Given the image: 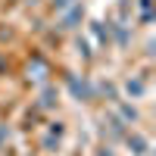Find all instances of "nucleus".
Wrapping results in <instances>:
<instances>
[{"mask_svg": "<svg viewBox=\"0 0 156 156\" xmlns=\"http://www.w3.org/2000/svg\"><path fill=\"white\" fill-rule=\"evenodd\" d=\"M69 3H72V0H53V6H56V9H66Z\"/></svg>", "mask_w": 156, "mask_h": 156, "instance_id": "20e7f679", "label": "nucleus"}, {"mask_svg": "<svg viewBox=\"0 0 156 156\" xmlns=\"http://www.w3.org/2000/svg\"><path fill=\"white\" fill-rule=\"evenodd\" d=\"M69 84H72V90H75L78 97H87V84H84V81H78V78H72Z\"/></svg>", "mask_w": 156, "mask_h": 156, "instance_id": "f03ea898", "label": "nucleus"}, {"mask_svg": "<svg viewBox=\"0 0 156 156\" xmlns=\"http://www.w3.org/2000/svg\"><path fill=\"white\" fill-rule=\"evenodd\" d=\"M84 16V9H81V3H69L66 9H62V25L66 28H75V22Z\"/></svg>", "mask_w": 156, "mask_h": 156, "instance_id": "f257e3e1", "label": "nucleus"}, {"mask_svg": "<svg viewBox=\"0 0 156 156\" xmlns=\"http://www.w3.org/2000/svg\"><path fill=\"white\" fill-rule=\"evenodd\" d=\"M41 103H44V106H53V90H47V94H44V100H41Z\"/></svg>", "mask_w": 156, "mask_h": 156, "instance_id": "7ed1b4c3", "label": "nucleus"}, {"mask_svg": "<svg viewBox=\"0 0 156 156\" xmlns=\"http://www.w3.org/2000/svg\"><path fill=\"white\" fill-rule=\"evenodd\" d=\"M6 137H9V131H6V125H0V144H3Z\"/></svg>", "mask_w": 156, "mask_h": 156, "instance_id": "39448f33", "label": "nucleus"}, {"mask_svg": "<svg viewBox=\"0 0 156 156\" xmlns=\"http://www.w3.org/2000/svg\"><path fill=\"white\" fill-rule=\"evenodd\" d=\"M0 66H3V59H0Z\"/></svg>", "mask_w": 156, "mask_h": 156, "instance_id": "423d86ee", "label": "nucleus"}]
</instances>
